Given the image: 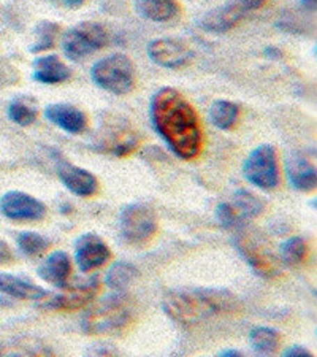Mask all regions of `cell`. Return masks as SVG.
I'll use <instances>...</instances> for the list:
<instances>
[{
	"instance_id": "cell-1",
	"label": "cell",
	"mask_w": 317,
	"mask_h": 357,
	"mask_svg": "<svg viewBox=\"0 0 317 357\" xmlns=\"http://www.w3.org/2000/svg\"><path fill=\"white\" fill-rule=\"evenodd\" d=\"M149 119L167 148L181 160H194L203 148L199 114L180 91L170 86L157 89L149 100Z\"/></svg>"
},
{
	"instance_id": "cell-2",
	"label": "cell",
	"mask_w": 317,
	"mask_h": 357,
	"mask_svg": "<svg viewBox=\"0 0 317 357\" xmlns=\"http://www.w3.org/2000/svg\"><path fill=\"white\" fill-rule=\"evenodd\" d=\"M164 312L181 326H197L241 310L238 297L222 287H178L164 296Z\"/></svg>"
},
{
	"instance_id": "cell-3",
	"label": "cell",
	"mask_w": 317,
	"mask_h": 357,
	"mask_svg": "<svg viewBox=\"0 0 317 357\" xmlns=\"http://www.w3.org/2000/svg\"><path fill=\"white\" fill-rule=\"evenodd\" d=\"M134 319V301L124 291H114L86 310L82 329L88 335H111L127 329Z\"/></svg>"
},
{
	"instance_id": "cell-4",
	"label": "cell",
	"mask_w": 317,
	"mask_h": 357,
	"mask_svg": "<svg viewBox=\"0 0 317 357\" xmlns=\"http://www.w3.org/2000/svg\"><path fill=\"white\" fill-rule=\"evenodd\" d=\"M232 243L254 273L265 280H272L281 275L279 256L275 255L268 240L258 230L245 224L243 227L236 229Z\"/></svg>"
},
{
	"instance_id": "cell-5",
	"label": "cell",
	"mask_w": 317,
	"mask_h": 357,
	"mask_svg": "<svg viewBox=\"0 0 317 357\" xmlns=\"http://www.w3.org/2000/svg\"><path fill=\"white\" fill-rule=\"evenodd\" d=\"M91 79L97 88L114 96H125L135 88V67L130 57L114 53L102 57L91 68Z\"/></svg>"
},
{
	"instance_id": "cell-6",
	"label": "cell",
	"mask_w": 317,
	"mask_h": 357,
	"mask_svg": "<svg viewBox=\"0 0 317 357\" xmlns=\"http://www.w3.org/2000/svg\"><path fill=\"white\" fill-rule=\"evenodd\" d=\"M108 42L109 33L105 26L94 21H83L63 32L62 51L68 61L82 62L105 48Z\"/></svg>"
},
{
	"instance_id": "cell-7",
	"label": "cell",
	"mask_w": 317,
	"mask_h": 357,
	"mask_svg": "<svg viewBox=\"0 0 317 357\" xmlns=\"http://www.w3.org/2000/svg\"><path fill=\"white\" fill-rule=\"evenodd\" d=\"M245 180L254 188L263 191H273L279 186V159L273 145H258L247 154L243 167Z\"/></svg>"
},
{
	"instance_id": "cell-8",
	"label": "cell",
	"mask_w": 317,
	"mask_h": 357,
	"mask_svg": "<svg viewBox=\"0 0 317 357\" xmlns=\"http://www.w3.org/2000/svg\"><path fill=\"white\" fill-rule=\"evenodd\" d=\"M100 291V278L97 275L77 281L75 284L63 286L62 292L48 294L40 302V307L49 312H73L88 307Z\"/></svg>"
},
{
	"instance_id": "cell-9",
	"label": "cell",
	"mask_w": 317,
	"mask_h": 357,
	"mask_svg": "<svg viewBox=\"0 0 317 357\" xmlns=\"http://www.w3.org/2000/svg\"><path fill=\"white\" fill-rule=\"evenodd\" d=\"M119 232L130 245H141L157 232V218L145 204H129L119 213Z\"/></svg>"
},
{
	"instance_id": "cell-10",
	"label": "cell",
	"mask_w": 317,
	"mask_h": 357,
	"mask_svg": "<svg viewBox=\"0 0 317 357\" xmlns=\"http://www.w3.org/2000/svg\"><path fill=\"white\" fill-rule=\"evenodd\" d=\"M148 59L164 68H181L194 59V51L180 38L160 37L151 40L146 46Z\"/></svg>"
},
{
	"instance_id": "cell-11",
	"label": "cell",
	"mask_w": 317,
	"mask_h": 357,
	"mask_svg": "<svg viewBox=\"0 0 317 357\" xmlns=\"http://www.w3.org/2000/svg\"><path fill=\"white\" fill-rule=\"evenodd\" d=\"M53 159L57 176L72 194L78 195V197H92V195L99 192V180L94 174L68 162L59 151H54V149Z\"/></svg>"
},
{
	"instance_id": "cell-12",
	"label": "cell",
	"mask_w": 317,
	"mask_h": 357,
	"mask_svg": "<svg viewBox=\"0 0 317 357\" xmlns=\"http://www.w3.org/2000/svg\"><path fill=\"white\" fill-rule=\"evenodd\" d=\"M0 213L13 221H38L46 215L42 200L22 191H8L0 197Z\"/></svg>"
},
{
	"instance_id": "cell-13",
	"label": "cell",
	"mask_w": 317,
	"mask_h": 357,
	"mask_svg": "<svg viewBox=\"0 0 317 357\" xmlns=\"http://www.w3.org/2000/svg\"><path fill=\"white\" fill-rule=\"evenodd\" d=\"M109 259L111 250L97 234H83L75 241V262L83 273L103 267Z\"/></svg>"
},
{
	"instance_id": "cell-14",
	"label": "cell",
	"mask_w": 317,
	"mask_h": 357,
	"mask_svg": "<svg viewBox=\"0 0 317 357\" xmlns=\"http://www.w3.org/2000/svg\"><path fill=\"white\" fill-rule=\"evenodd\" d=\"M100 149L113 156L124 158L135 151L140 145V137L124 119H114V124L107 126L105 134L100 137Z\"/></svg>"
},
{
	"instance_id": "cell-15",
	"label": "cell",
	"mask_w": 317,
	"mask_h": 357,
	"mask_svg": "<svg viewBox=\"0 0 317 357\" xmlns=\"http://www.w3.org/2000/svg\"><path fill=\"white\" fill-rule=\"evenodd\" d=\"M286 175L291 188L297 192H313L317 188V170L307 154L293 151L286 158Z\"/></svg>"
},
{
	"instance_id": "cell-16",
	"label": "cell",
	"mask_w": 317,
	"mask_h": 357,
	"mask_svg": "<svg viewBox=\"0 0 317 357\" xmlns=\"http://www.w3.org/2000/svg\"><path fill=\"white\" fill-rule=\"evenodd\" d=\"M245 16L246 13L240 8V5L230 0L221 7L206 10L205 13H201L197 18V26L208 33H226L230 29L236 27Z\"/></svg>"
},
{
	"instance_id": "cell-17",
	"label": "cell",
	"mask_w": 317,
	"mask_h": 357,
	"mask_svg": "<svg viewBox=\"0 0 317 357\" xmlns=\"http://www.w3.org/2000/svg\"><path fill=\"white\" fill-rule=\"evenodd\" d=\"M45 118L54 124L56 128L62 129L63 132L72 135H79L88 129V114L72 103L57 102L49 103L45 107Z\"/></svg>"
},
{
	"instance_id": "cell-18",
	"label": "cell",
	"mask_w": 317,
	"mask_h": 357,
	"mask_svg": "<svg viewBox=\"0 0 317 357\" xmlns=\"http://www.w3.org/2000/svg\"><path fill=\"white\" fill-rule=\"evenodd\" d=\"M32 79L42 84H59L72 77V70L57 54L40 56L33 61Z\"/></svg>"
},
{
	"instance_id": "cell-19",
	"label": "cell",
	"mask_w": 317,
	"mask_h": 357,
	"mask_svg": "<svg viewBox=\"0 0 317 357\" xmlns=\"http://www.w3.org/2000/svg\"><path fill=\"white\" fill-rule=\"evenodd\" d=\"M37 273L40 278L51 286L62 289L68 284V278L72 273V262L65 251H53L46 256Z\"/></svg>"
},
{
	"instance_id": "cell-20",
	"label": "cell",
	"mask_w": 317,
	"mask_h": 357,
	"mask_svg": "<svg viewBox=\"0 0 317 357\" xmlns=\"http://www.w3.org/2000/svg\"><path fill=\"white\" fill-rule=\"evenodd\" d=\"M0 292L7 294V296L18 298V301H33L38 302L48 296V291L43 289L27 278H21L18 275H11L0 272Z\"/></svg>"
},
{
	"instance_id": "cell-21",
	"label": "cell",
	"mask_w": 317,
	"mask_h": 357,
	"mask_svg": "<svg viewBox=\"0 0 317 357\" xmlns=\"http://www.w3.org/2000/svg\"><path fill=\"white\" fill-rule=\"evenodd\" d=\"M134 10L140 18L151 22H169L181 13L178 0H134Z\"/></svg>"
},
{
	"instance_id": "cell-22",
	"label": "cell",
	"mask_w": 317,
	"mask_h": 357,
	"mask_svg": "<svg viewBox=\"0 0 317 357\" xmlns=\"http://www.w3.org/2000/svg\"><path fill=\"white\" fill-rule=\"evenodd\" d=\"M241 108L236 102L217 99L210 107V121L219 130H232L238 124Z\"/></svg>"
},
{
	"instance_id": "cell-23",
	"label": "cell",
	"mask_w": 317,
	"mask_h": 357,
	"mask_svg": "<svg viewBox=\"0 0 317 357\" xmlns=\"http://www.w3.org/2000/svg\"><path fill=\"white\" fill-rule=\"evenodd\" d=\"M230 205L238 213L241 220H245L246 222L247 220L261 216L265 210V202L258 195L247 191V189H236L232 195Z\"/></svg>"
},
{
	"instance_id": "cell-24",
	"label": "cell",
	"mask_w": 317,
	"mask_h": 357,
	"mask_svg": "<svg viewBox=\"0 0 317 357\" xmlns=\"http://www.w3.org/2000/svg\"><path fill=\"white\" fill-rule=\"evenodd\" d=\"M247 340H249L251 348L256 351V353L265 354V356L275 354L276 351L279 349V344H281L279 332L273 329V327H267V326L252 327Z\"/></svg>"
},
{
	"instance_id": "cell-25",
	"label": "cell",
	"mask_w": 317,
	"mask_h": 357,
	"mask_svg": "<svg viewBox=\"0 0 317 357\" xmlns=\"http://www.w3.org/2000/svg\"><path fill=\"white\" fill-rule=\"evenodd\" d=\"M138 276V268L132 262L116 261L107 270L105 283L111 291H125Z\"/></svg>"
},
{
	"instance_id": "cell-26",
	"label": "cell",
	"mask_w": 317,
	"mask_h": 357,
	"mask_svg": "<svg viewBox=\"0 0 317 357\" xmlns=\"http://www.w3.org/2000/svg\"><path fill=\"white\" fill-rule=\"evenodd\" d=\"M61 24H57V22L40 21L36 26V31H33V33H36V40H33V43L29 46V51L33 54H38L43 53V51L53 50L56 40L61 36Z\"/></svg>"
},
{
	"instance_id": "cell-27",
	"label": "cell",
	"mask_w": 317,
	"mask_h": 357,
	"mask_svg": "<svg viewBox=\"0 0 317 357\" xmlns=\"http://www.w3.org/2000/svg\"><path fill=\"white\" fill-rule=\"evenodd\" d=\"M308 243L302 237H292L279 245V261L287 267H300L307 261Z\"/></svg>"
},
{
	"instance_id": "cell-28",
	"label": "cell",
	"mask_w": 317,
	"mask_h": 357,
	"mask_svg": "<svg viewBox=\"0 0 317 357\" xmlns=\"http://www.w3.org/2000/svg\"><path fill=\"white\" fill-rule=\"evenodd\" d=\"M7 114L11 123L21 126V128H27L37 121L38 108L33 100H29L27 97H18V99L10 102Z\"/></svg>"
},
{
	"instance_id": "cell-29",
	"label": "cell",
	"mask_w": 317,
	"mask_h": 357,
	"mask_svg": "<svg viewBox=\"0 0 317 357\" xmlns=\"http://www.w3.org/2000/svg\"><path fill=\"white\" fill-rule=\"evenodd\" d=\"M16 245H18L20 251L24 256L40 257L43 256L45 252H48L51 248V240L42 234L24 230V232L18 234V237H16Z\"/></svg>"
},
{
	"instance_id": "cell-30",
	"label": "cell",
	"mask_w": 317,
	"mask_h": 357,
	"mask_svg": "<svg viewBox=\"0 0 317 357\" xmlns=\"http://www.w3.org/2000/svg\"><path fill=\"white\" fill-rule=\"evenodd\" d=\"M215 216H216V221L219 222V226L224 227V229H240L243 227L246 221L241 220L238 216V213L233 210V206L227 204V202H221L216 206V211H215Z\"/></svg>"
},
{
	"instance_id": "cell-31",
	"label": "cell",
	"mask_w": 317,
	"mask_h": 357,
	"mask_svg": "<svg viewBox=\"0 0 317 357\" xmlns=\"http://www.w3.org/2000/svg\"><path fill=\"white\" fill-rule=\"evenodd\" d=\"M284 357H313V353L308 348L302 347V344H292V347L286 348L282 351Z\"/></svg>"
},
{
	"instance_id": "cell-32",
	"label": "cell",
	"mask_w": 317,
	"mask_h": 357,
	"mask_svg": "<svg viewBox=\"0 0 317 357\" xmlns=\"http://www.w3.org/2000/svg\"><path fill=\"white\" fill-rule=\"evenodd\" d=\"M235 3L240 5V8L245 11V13H249V11H257L261 10L267 0H233Z\"/></svg>"
},
{
	"instance_id": "cell-33",
	"label": "cell",
	"mask_w": 317,
	"mask_h": 357,
	"mask_svg": "<svg viewBox=\"0 0 317 357\" xmlns=\"http://www.w3.org/2000/svg\"><path fill=\"white\" fill-rule=\"evenodd\" d=\"M13 262V251L5 240L0 238V266H7Z\"/></svg>"
},
{
	"instance_id": "cell-34",
	"label": "cell",
	"mask_w": 317,
	"mask_h": 357,
	"mask_svg": "<svg viewBox=\"0 0 317 357\" xmlns=\"http://www.w3.org/2000/svg\"><path fill=\"white\" fill-rule=\"evenodd\" d=\"M217 356H221V357H238V356H243V351H240V349H232V348H227V349H222V351H219Z\"/></svg>"
},
{
	"instance_id": "cell-35",
	"label": "cell",
	"mask_w": 317,
	"mask_h": 357,
	"mask_svg": "<svg viewBox=\"0 0 317 357\" xmlns=\"http://www.w3.org/2000/svg\"><path fill=\"white\" fill-rule=\"evenodd\" d=\"M300 5H302V8L309 11V13H313L317 8V0H300Z\"/></svg>"
},
{
	"instance_id": "cell-36",
	"label": "cell",
	"mask_w": 317,
	"mask_h": 357,
	"mask_svg": "<svg viewBox=\"0 0 317 357\" xmlns=\"http://www.w3.org/2000/svg\"><path fill=\"white\" fill-rule=\"evenodd\" d=\"M265 56L268 57H275V59H281L282 57V53L279 48H275V46H268L267 50H265Z\"/></svg>"
},
{
	"instance_id": "cell-37",
	"label": "cell",
	"mask_w": 317,
	"mask_h": 357,
	"mask_svg": "<svg viewBox=\"0 0 317 357\" xmlns=\"http://www.w3.org/2000/svg\"><path fill=\"white\" fill-rule=\"evenodd\" d=\"M62 2L65 3L68 8H79V7H83L86 0H62Z\"/></svg>"
}]
</instances>
